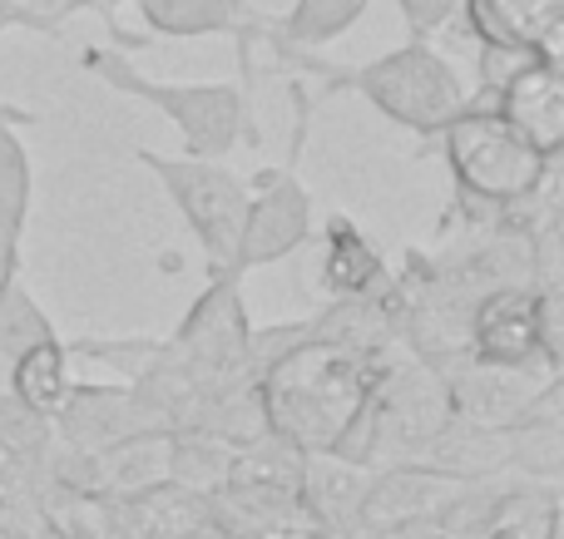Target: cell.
Masks as SVG:
<instances>
[{"label": "cell", "instance_id": "1", "mask_svg": "<svg viewBox=\"0 0 564 539\" xmlns=\"http://www.w3.org/2000/svg\"><path fill=\"white\" fill-rule=\"evenodd\" d=\"M377 376L381 372L367 362V352H351L332 337L288 342V352H278L258 382L263 426L302 461L341 455V446L367 416Z\"/></svg>", "mask_w": 564, "mask_h": 539}, {"label": "cell", "instance_id": "2", "mask_svg": "<svg viewBox=\"0 0 564 539\" xmlns=\"http://www.w3.org/2000/svg\"><path fill=\"white\" fill-rule=\"evenodd\" d=\"M436 134L446 144V164L456 174L460 198L480 208H510L520 198H535L555 164L486 105H466Z\"/></svg>", "mask_w": 564, "mask_h": 539}, {"label": "cell", "instance_id": "3", "mask_svg": "<svg viewBox=\"0 0 564 539\" xmlns=\"http://www.w3.org/2000/svg\"><path fill=\"white\" fill-rule=\"evenodd\" d=\"M79 65L89 75H99L105 85H115L119 95H134L144 105H154L159 114L174 119L178 134H184V148L194 158H224L243 139V124H248V139H258L253 105H248L243 85H169V79L139 75L115 50H95V45L79 55Z\"/></svg>", "mask_w": 564, "mask_h": 539}, {"label": "cell", "instance_id": "4", "mask_svg": "<svg viewBox=\"0 0 564 539\" xmlns=\"http://www.w3.org/2000/svg\"><path fill=\"white\" fill-rule=\"evenodd\" d=\"M327 85H347L357 95H367L371 105L381 109L387 119H397L401 129L411 134H436L441 124L460 114L470 105L466 95V79L456 75L446 55L426 45V40H411V45L391 50V55L371 59V65H357V69H322L312 65Z\"/></svg>", "mask_w": 564, "mask_h": 539}, {"label": "cell", "instance_id": "5", "mask_svg": "<svg viewBox=\"0 0 564 539\" xmlns=\"http://www.w3.org/2000/svg\"><path fill=\"white\" fill-rule=\"evenodd\" d=\"M159 174V184L169 188V198L178 204L184 223L194 228V238L204 243L214 273H234L238 238H243V213H248V184L238 174H228L218 158H164V154H139Z\"/></svg>", "mask_w": 564, "mask_h": 539}, {"label": "cell", "instance_id": "6", "mask_svg": "<svg viewBox=\"0 0 564 539\" xmlns=\"http://www.w3.org/2000/svg\"><path fill=\"white\" fill-rule=\"evenodd\" d=\"M307 228H312V198L302 188V178L292 168H263L258 184L248 188V213H243L234 273L288 257L307 238Z\"/></svg>", "mask_w": 564, "mask_h": 539}, {"label": "cell", "instance_id": "7", "mask_svg": "<svg viewBox=\"0 0 564 539\" xmlns=\"http://www.w3.org/2000/svg\"><path fill=\"white\" fill-rule=\"evenodd\" d=\"M486 95H496V109L516 134H525L545 158H560L564 148V69L560 59L545 55H520L516 65L500 75V85H490Z\"/></svg>", "mask_w": 564, "mask_h": 539}, {"label": "cell", "instance_id": "8", "mask_svg": "<svg viewBox=\"0 0 564 539\" xmlns=\"http://www.w3.org/2000/svg\"><path fill=\"white\" fill-rule=\"evenodd\" d=\"M470 356L480 366H500V372H525V366H545L540 352V293L535 287H496L476 302L466 322Z\"/></svg>", "mask_w": 564, "mask_h": 539}, {"label": "cell", "instance_id": "9", "mask_svg": "<svg viewBox=\"0 0 564 539\" xmlns=\"http://www.w3.org/2000/svg\"><path fill=\"white\" fill-rule=\"evenodd\" d=\"M460 15L480 50L560 59L564 0H460Z\"/></svg>", "mask_w": 564, "mask_h": 539}, {"label": "cell", "instance_id": "10", "mask_svg": "<svg viewBox=\"0 0 564 539\" xmlns=\"http://www.w3.org/2000/svg\"><path fill=\"white\" fill-rule=\"evenodd\" d=\"M238 273H218V283L208 287V297L194 307V317L178 332V346L188 352L194 372H234L238 362H248L253 352V332L243 322V307L234 293Z\"/></svg>", "mask_w": 564, "mask_h": 539}, {"label": "cell", "instance_id": "11", "mask_svg": "<svg viewBox=\"0 0 564 539\" xmlns=\"http://www.w3.org/2000/svg\"><path fill=\"white\" fill-rule=\"evenodd\" d=\"M134 10L154 35L174 40L238 35V45H253V35H268V15H258L248 0H134Z\"/></svg>", "mask_w": 564, "mask_h": 539}, {"label": "cell", "instance_id": "12", "mask_svg": "<svg viewBox=\"0 0 564 539\" xmlns=\"http://www.w3.org/2000/svg\"><path fill=\"white\" fill-rule=\"evenodd\" d=\"M59 431L69 436L75 451H109V446L129 441V436L149 431V426L129 421V392H115V386H95V392H75L59 402Z\"/></svg>", "mask_w": 564, "mask_h": 539}, {"label": "cell", "instance_id": "13", "mask_svg": "<svg viewBox=\"0 0 564 539\" xmlns=\"http://www.w3.org/2000/svg\"><path fill=\"white\" fill-rule=\"evenodd\" d=\"M10 396L20 406H30L35 416H55L59 402L69 396V352L45 337V342H30L25 352H15V372H10Z\"/></svg>", "mask_w": 564, "mask_h": 539}, {"label": "cell", "instance_id": "14", "mask_svg": "<svg viewBox=\"0 0 564 539\" xmlns=\"http://www.w3.org/2000/svg\"><path fill=\"white\" fill-rule=\"evenodd\" d=\"M371 0H297L282 20H268V40L278 50H317L332 45L337 35H347Z\"/></svg>", "mask_w": 564, "mask_h": 539}, {"label": "cell", "instance_id": "15", "mask_svg": "<svg viewBox=\"0 0 564 539\" xmlns=\"http://www.w3.org/2000/svg\"><path fill=\"white\" fill-rule=\"evenodd\" d=\"M322 283H327L337 297H371V287L387 283L377 248L367 243V233H357L351 218H332L327 257H322Z\"/></svg>", "mask_w": 564, "mask_h": 539}, {"label": "cell", "instance_id": "16", "mask_svg": "<svg viewBox=\"0 0 564 539\" xmlns=\"http://www.w3.org/2000/svg\"><path fill=\"white\" fill-rule=\"evenodd\" d=\"M15 119L25 114H0V233L20 243L30 218V154L15 134Z\"/></svg>", "mask_w": 564, "mask_h": 539}, {"label": "cell", "instance_id": "17", "mask_svg": "<svg viewBox=\"0 0 564 539\" xmlns=\"http://www.w3.org/2000/svg\"><path fill=\"white\" fill-rule=\"evenodd\" d=\"M555 530H560L555 491H525V495H500L480 539H555Z\"/></svg>", "mask_w": 564, "mask_h": 539}, {"label": "cell", "instance_id": "18", "mask_svg": "<svg viewBox=\"0 0 564 539\" xmlns=\"http://www.w3.org/2000/svg\"><path fill=\"white\" fill-rule=\"evenodd\" d=\"M436 485H441V475H431V471H401V475H391V481H381L371 495H361V515H377V520H387V525H401V515H411V510L436 501L441 495Z\"/></svg>", "mask_w": 564, "mask_h": 539}, {"label": "cell", "instance_id": "19", "mask_svg": "<svg viewBox=\"0 0 564 539\" xmlns=\"http://www.w3.org/2000/svg\"><path fill=\"white\" fill-rule=\"evenodd\" d=\"M45 337H55L45 322V312L30 302L25 287L10 283L6 293H0V352L15 356V352H25L30 342H45Z\"/></svg>", "mask_w": 564, "mask_h": 539}, {"label": "cell", "instance_id": "20", "mask_svg": "<svg viewBox=\"0 0 564 539\" xmlns=\"http://www.w3.org/2000/svg\"><path fill=\"white\" fill-rule=\"evenodd\" d=\"M540 352H545L550 372L564 366V317H560V293L540 287Z\"/></svg>", "mask_w": 564, "mask_h": 539}, {"label": "cell", "instance_id": "21", "mask_svg": "<svg viewBox=\"0 0 564 539\" xmlns=\"http://www.w3.org/2000/svg\"><path fill=\"white\" fill-rule=\"evenodd\" d=\"M10 283H15V243L0 233V293H6Z\"/></svg>", "mask_w": 564, "mask_h": 539}, {"label": "cell", "instance_id": "22", "mask_svg": "<svg viewBox=\"0 0 564 539\" xmlns=\"http://www.w3.org/2000/svg\"><path fill=\"white\" fill-rule=\"evenodd\" d=\"M69 6H75V10H115V6H134V0H69Z\"/></svg>", "mask_w": 564, "mask_h": 539}]
</instances>
